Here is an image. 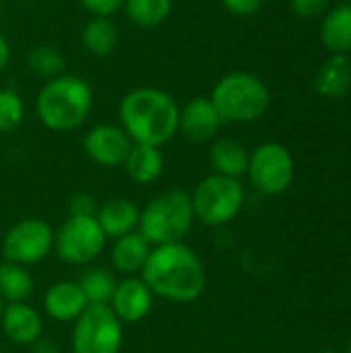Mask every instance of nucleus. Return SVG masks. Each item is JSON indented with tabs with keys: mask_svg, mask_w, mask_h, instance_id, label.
Here are the masks:
<instances>
[{
	"mask_svg": "<svg viewBox=\"0 0 351 353\" xmlns=\"http://www.w3.org/2000/svg\"><path fill=\"white\" fill-rule=\"evenodd\" d=\"M141 279L153 296L174 304H188L203 296L207 271L188 244L174 242L151 248Z\"/></svg>",
	"mask_w": 351,
	"mask_h": 353,
	"instance_id": "f257e3e1",
	"label": "nucleus"
},
{
	"mask_svg": "<svg viewBox=\"0 0 351 353\" xmlns=\"http://www.w3.org/2000/svg\"><path fill=\"white\" fill-rule=\"evenodd\" d=\"M118 116L120 126L132 143L163 147L178 132L180 108L168 91L139 87L122 97Z\"/></svg>",
	"mask_w": 351,
	"mask_h": 353,
	"instance_id": "f03ea898",
	"label": "nucleus"
},
{
	"mask_svg": "<svg viewBox=\"0 0 351 353\" xmlns=\"http://www.w3.org/2000/svg\"><path fill=\"white\" fill-rule=\"evenodd\" d=\"M93 108V91L89 83L77 74H58L39 89L35 112L39 122L54 132L79 128Z\"/></svg>",
	"mask_w": 351,
	"mask_h": 353,
	"instance_id": "7ed1b4c3",
	"label": "nucleus"
},
{
	"mask_svg": "<svg viewBox=\"0 0 351 353\" xmlns=\"http://www.w3.org/2000/svg\"><path fill=\"white\" fill-rule=\"evenodd\" d=\"M194 223L190 192L180 188H168L155 194L141 211L139 234L151 244H174L184 242L186 234Z\"/></svg>",
	"mask_w": 351,
	"mask_h": 353,
	"instance_id": "20e7f679",
	"label": "nucleus"
},
{
	"mask_svg": "<svg viewBox=\"0 0 351 353\" xmlns=\"http://www.w3.org/2000/svg\"><path fill=\"white\" fill-rule=\"evenodd\" d=\"M209 99L223 122H252L267 112L271 93L257 74L236 70L215 83Z\"/></svg>",
	"mask_w": 351,
	"mask_h": 353,
	"instance_id": "39448f33",
	"label": "nucleus"
},
{
	"mask_svg": "<svg viewBox=\"0 0 351 353\" xmlns=\"http://www.w3.org/2000/svg\"><path fill=\"white\" fill-rule=\"evenodd\" d=\"M194 219L209 228L230 223L244 205V186L236 178L211 174L190 192Z\"/></svg>",
	"mask_w": 351,
	"mask_h": 353,
	"instance_id": "423d86ee",
	"label": "nucleus"
},
{
	"mask_svg": "<svg viewBox=\"0 0 351 353\" xmlns=\"http://www.w3.org/2000/svg\"><path fill=\"white\" fill-rule=\"evenodd\" d=\"M106 234L95 217L68 215L66 221L54 232L56 256L72 267H85L93 263L106 248Z\"/></svg>",
	"mask_w": 351,
	"mask_h": 353,
	"instance_id": "0eeeda50",
	"label": "nucleus"
},
{
	"mask_svg": "<svg viewBox=\"0 0 351 353\" xmlns=\"http://www.w3.org/2000/svg\"><path fill=\"white\" fill-rule=\"evenodd\" d=\"M124 325L110 306H87L72 323V353H120Z\"/></svg>",
	"mask_w": 351,
	"mask_h": 353,
	"instance_id": "6e6552de",
	"label": "nucleus"
},
{
	"mask_svg": "<svg viewBox=\"0 0 351 353\" xmlns=\"http://www.w3.org/2000/svg\"><path fill=\"white\" fill-rule=\"evenodd\" d=\"M2 259L23 267L46 261L54 250V230L41 217H25L8 228L0 244Z\"/></svg>",
	"mask_w": 351,
	"mask_h": 353,
	"instance_id": "1a4fd4ad",
	"label": "nucleus"
},
{
	"mask_svg": "<svg viewBox=\"0 0 351 353\" xmlns=\"http://www.w3.org/2000/svg\"><path fill=\"white\" fill-rule=\"evenodd\" d=\"M246 174L250 178V184L261 194H281L290 188L294 180L292 153L279 143H263L250 153Z\"/></svg>",
	"mask_w": 351,
	"mask_h": 353,
	"instance_id": "9d476101",
	"label": "nucleus"
},
{
	"mask_svg": "<svg viewBox=\"0 0 351 353\" xmlns=\"http://www.w3.org/2000/svg\"><path fill=\"white\" fill-rule=\"evenodd\" d=\"M132 145L130 137L118 124H97L83 139L87 157L101 168L124 165Z\"/></svg>",
	"mask_w": 351,
	"mask_h": 353,
	"instance_id": "9b49d317",
	"label": "nucleus"
},
{
	"mask_svg": "<svg viewBox=\"0 0 351 353\" xmlns=\"http://www.w3.org/2000/svg\"><path fill=\"white\" fill-rule=\"evenodd\" d=\"M153 300L155 296L141 277H124L118 281L108 306L122 325H137L151 314Z\"/></svg>",
	"mask_w": 351,
	"mask_h": 353,
	"instance_id": "f8f14e48",
	"label": "nucleus"
},
{
	"mask_svg": "<svg viewBox=\"0 0 351 353\" xmlns=\"http://www.w3.org/2000/svg\"><path fill=\"white\" fill-rule=\"evenodd\" d=\"M223 120L209 97H194L182 110L178 118V132H182L192 143H205L213 139Z\"/></svg>",
	"mask_w": 351,
	"mask_h": 353,
	"instance_id": "ddd939ff",
	"label": "nucleus"
},
{
	"mask_svg": "<svg viewBox=\"0 0 351 353\" xmlns=\"http://www.w3.org/2000/svg\"><path fill=\"white\" fill-rule=\"evenodd\" d=\"M0 329L4 337L21 347L33 345L43 333L41 314L27 302L4 304V312L0 319Z\"/></svg>",
	"mask_w": 351,
	"mask_h": 353,
	"instance_id": "4468645a",
	"label": "nucleus"
},
{
	"mask_svg": "<svg viewBox=\"0 0 351 353\" xmlns=\"http://www.w3.org/2000/svg\"><path fill=\"white\" fill-rule=\"evenodd\" d=\"M43 312L56 323H74L89 306L77 281H56L43 294Z\"/></svg>",
	"mask_w": 351,
	"mask_h": 353,
	"instance_id": "2eb2a0df",
	"label": "nucleus"
},
{
	"mask_svg": "<svg viewBox=\"0 0 351 353\" xmlns=\"http://www.w3.org/2000/svg\"><path fill=\"white\" fill-rule=\"evenodd\" d=\"M139 217H141L139 207L132 201L120 199V196L101 203L95 213V219H97L101 232L106 234V238H112V240L137 232Z\"/></svg>",
	"mask_w": 351,
	"mask_h": 353,
	"instance_id": "dca6fc26",
	"label": "nucleus"
},
{
	"mask_svg": "<svg viewBox=\"0 0 351 353\" xmlns=\"http://www.w3.org/2000/svg\"><path fill=\"white\" fill-rule=\"evenodd\" d=\"M151 248L153 246L139 232L116 238L114 244H112V250H110L112 269L122 277L141 275V271H143V267H145V263L149 259Z\"/></svg>",
	"mask_w": 351,
	"mask_h": 353,
	"instance_id": "f3484780",
	"label": "nucleus"
},
{
	"mask_svg": "<svg viewBox=\"0 0 351 353\" xmlns=\"http://www.w3.org/2000/svg\"><path fill=\"white\" fill-rule=\"evenodd\" d=\"M351 87V60L348 54H333L314 74V91L329 99L343 97Z\"/></svg>",
	"mask_w": 351,
	"mask_h": 353,
	"instance_id": "a211bd4d",
	"label": "nucleus"
},
{
	"mask_svg": "<svg viewBox=\"0 0 351 353\" xmlns=\"http://www.w3.org/2000/svg\"><path fill=\"white\" fill-rule=\"evenodd\" d=\"M250 153L236 139H217L209 149V161L215 174L240 180L248 170Z\"/></svg>",
	"mask_w": 351,
	"mask_h": 353,
	"instance_id": "6ab92c4d",
	"label": "nucleus"
},
{
	"mask_svg": "<svg viewBox=\"0 0 351 353\" xmlns=\"http://www.w3.org/2000/svg\"><path fill=\"white\" fill-rule=\"evenodd\" d=\"M166 168V159L161 153V147H151V145H132L124 170L130 180L137 184H153L155 180L161 178Z\"/></svg>",
	"mask_w": 351,
	"mask_h": 353,
	"instance_id": "aec40b11",
	"label": "nucleus"
},
{
	"mask_svg": "<svg viewBox=\"0 0 351 353\" xmlns=\"http://www.w3.org/2000/svg\"><path fill=\"white\" fill-rule=\"evenodd\" d=\"M321 41L333 54H350L351 4H339L325 14L321 23Z\"/></svg>",
	"mask_w": 351,
	"mask_h": 353,
	"instance_id": "412c9836",
	"label": "nucleus"
},
{
	"mask_svg": "<svg viewBox=\"0 0 351 353\" xmlns=\"http://www.w3.org/2000/svg\"><path fill=\"white\" fill-rule=\"evenodd\" d=\"M81 41L89 54L110 56L120 41V33L110 17H91L81 31Z\"/></svg>",
	"mask_w": 351,
	"mask_h": 353,
	"instance_id": "4be33fe9",
	"label": "nucleus"
},
{
	"mask_svg": "<svg viewBox=\"0 0 351 353\" xmlns=\"http://www.w3.org/2000/svg\"><path fill=\"white\" fill-rule=\"evenodd\" d=\"M33 275L27 267L17 263H0V298L4 304L27 302L33 294Z\"/></svg>",
	"mask_w": 351,
	"mask_h": 353,
	"instance_id": "5701e85b",
	"label": "nucleus"
},
{
	"mask_svg": "<svg viewBox=\"0 0 351 353\" xmlns=\"http://www.w3.org/2000/svg\"><path fill=\"white\" fill-rule=\"evenodd\" d=\"M77 283H79L81 292L85 294V300L89 306H108L116 292L118 279H116L114 271L103 269V267H93L89 271H85Z\"/></svg>",
	"mask_w": 351,
	"mask_h": 353,
	"instance_id": "b1692460",
	"label": "nucleus"
},
{
	"mask_svg": "<svg viewBox=\"0 0 351 353\" xmlns=\"http://www.w3.org/2000/svg\"><path fill=\"white\" fill-rule=\"evenodd\" d=\"M124 10L139 27H157L172 12V0H126Z\"/></svg>",
	"mask_w": 351,
	"mask_h": 353,
	"instance_id": "393cba45",
	"label": "nucleus"
},
{
	"mask_svg": "<svg viewBox=\"0 0 351 353\" xmlns=\"http://www.w3.org/2000/svg\"><path fill=\"white\" fill-rule=\"evenodd\" d=\"M27 66H29V70L33 74L50 81V79L62 74V70H64V56L60 54L58 48H54L50 43H39V46L29 50Z\"/></svg>",
	"mask_w": 351,
	"mask_h": 353,
	"instance_id": "a878e982",
	"label": "nucleus"
},
{
	"mask_svg": "<svg viewBox=\"0 0 351 353\" xmlns=\"http://www.w3.org/2000/svg\"><path fill=\"white\" fill-rule=\"evenodd\" d=\"M25 118L21 95L10 87H0V134L14 132Z\"/></svg>",
	"mask_w": 351,
	"mask_h": 353,
	"instance_id": "bb28decb",
	"label": "nucleus"
},
{
	"mask_svg": "<svg viewBox=\"0 0 351 353\" xmlns=\"http://www.w3.org/2000/svg\"><path fill=\"white\" fill-rule=\"evenodd\" d=\"M99 203L95 201V196L91 192H77L70 196L68 201V215H87V217H95Z\"/></svg>",
	"mask_w": 351,
	"mask_h": 353,
	"instance_id": "cd10ccee",
	"label": "nucleus"
},
{
	"mask_svg": "<svg viewBox=\"0 0 351 353\" xmlns=\"http://www.w3.org/2000/svg\"><path fill=\"white\" fill-rule=\"evenodd\" d=\"M93 17H112L118 12L126 0H79Z\"/></svg>",
	"mask_w": 351,
	"mask_h": 353,
	"instance_id": "c85d7f7f",
	"label": "nucleus"
},
{
	"mask_svg": "<svg viewBox=\"0 0 351 353\" xmlns=\"http://www.w3.org/2000/svg\"><path fill=\"white\" fill-rule=\"evenodd\" d=\"M329 2L331 0H290V6L298 17L310 19V17L321 14L329 6Z\"/></svg>",
	"mask_w": 351,
	"mask_h": 353,
	"instance_id": "c756f323",
	"label": "nucleus"
},
{
	"mask_svg": "<svg viewBox=\"0 0 351 353\" xmlns=\"http://www.w3.org/2000/svg\"><path fill=\"white\" fill-rule=\"evenodd\" d=\"M221 2L232 14H238V17L254 14L263 4V0H221Z\"/></svg>",
	"mask_w": 351,
	"mask_h": 353,
	"instance_id": "7c9ffc66",
	"label": "nucleus"
},
{
	"mask_svg": "<svg viewBox=\"0 0 351 353\" xmlns=\"http://www.w3.org/2000/svg\"><path fill=\"white\" fill-rule=\"evenodd\" d=\"M29 353H62V350L56 341L39 337L33 345H29Z\"/></svg>",
	"mask_w": 351,
	"mask_h": 353,
	"instance_id": "2f4dec72",
	"label": "nucleus"
},
{
	"mask_svg": "<svg viewBox=\"0 0 351 353\" xmlns=\"http://www.w3.org/2000/svg\"><path fill=\"white\" fill-rule=\"evenodd\" d=\"M8 58H10V48H8V41L2 37L0 33V72L4 70V66L8 64Z\"/></svg>",
	"mask_w": 351,
	"mask_h": 353,
	"instance_id": "473e14b6",
	"label": "nucleus"
},
{
	"mask_svg": "<svg viewBox=\"0 0 351 353\" xmlns=\"http://www.w3.org/2000/svg\"><path fill=\"white\" fill-rule=\"evenodd\" d=\"M2 312H4V302H2V298H0V319H2Z\"/></svg>",
	"mask_w": 351,
	"mask_h": 353,
	"instance_id": "72a5a7b5",
	"label": "nucleus"
},
{
	"mask_svg": "<svg viewBox=\"0 0 351 353\" xmlns=\"http://www.w3.org/2000/svg\"><path fill=\"white\" fill-rule=\"evenodd\" d=\"M348 353H351V341H350V345H348Z\"/></svg>",
	"mask_w": 351,
	"mask_h": 353,
	"instance_id": "f704fd0d",
	"label": "nucleus"
},
{
	"mask_svg": "<svg viewBox=\"0 0 351 353\" xmlns=\"http://www.w3.org/2000/svg\"><path fill=\"white\" fill-rule=\"evenodd\" d=\"M317 353H337V352H317Z\"/></svg>",
	"mask_w": 351,
	"mask_h": 353,
	"instance_id": "c9c22d12",
	"label": "nucleus"
},
{
	"mask_svg": "<svg viewBox=\"0 0 351 353\" xmlns=\"http://www.w3.org/2000/svg\"><path fill=\"white\" fill-rule=\"evenodd\" d=\"M0 12H2V0H0Z\"/></svg>",
	"mask_w": 351,
	"mask_h": 353,
	"instance_id": "e433bc0d",
	"label": "nucleus"
},
{
	"mask_svg": "<svg viewBox=\"0 0 351 353\" xmlns=\"http://www.w3.org/2000/svg\"><path fill=\"white\" fill-rule=\"evenodd\" d=\"M0 353H2V347H0Z\"/></svg>",
	"mask_w": 351,
	"mask_h": 353,
	"instance_id": "4c0bfd02",
	"label": "nucleus"
}]
</instances>
